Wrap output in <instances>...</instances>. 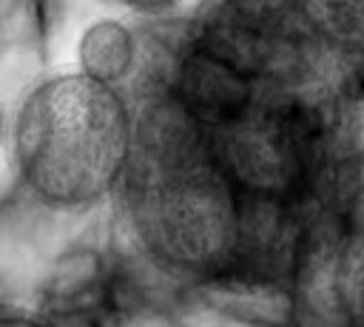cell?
Segmentation results:
<instances>
[{
    "label": "cell",
    "instance_id": "obj_4",
    "mask_svg": "<svg viewBox=\"0 0 364 327\" xmlns=\"http://www.w3.org/2000/svg\"><path fill=\"white\" fill-rule=\"evenodd\" d=\"M296 20L330 51L364 63V0H284Z\"/></svg>",
    "mask_w": 364,
    "mask_h": 327
},
{
    "label": "cell",
    "instance_id": "obj_3",
    "mask_svg": "<svg viewBox=\"0 0 364 327\" xmlns=\"http://www.w3.org/2000/svg\"><path fill=\"white\" fill-rule=\"evenodd\" d=\"M318 273L321 299L336 327H364V191L330 222Z\"/></svg>",
    "mask_w": 364,
    "mask_h": 327
},
{
    "label": "cell",
    "instance_id": "obj_5",
    "mask_svg": "<svg viewBox=\"0 0 364 327\" xmlns=\"http://www.w3.org/2000/svg\"><path fill=\"white\" fill-rule=\"evenodd\" d=\"M77 63L80 71L119 85L136 65V37L119 20H97L77 43Z\"/></svg>",
    "mask_w": 364,
    "mask_h": 327
},
{
    "label": "cell",
    "instance_id": "obj_7",
    "mask_svg": "<svg viewBox=\"0 0 364 327\" xmlns=\"http://www.w3.org/2000/svg\"><path fill=\"white\" fill-rule=\"evenodd\" d=\"M3 327H48V324H43L40 318H34V316H26V313H6L3 316Z\"/></svg>",
    "mask_w": 364,
    "mask_h": 327
},
{
    "label": "cell",
    "instance_id": "obj_6",
    "mask_svg": "<svg viewBox=\"0 0 364 327\" xmlns=\"http://www.w3.org/2000/svg\"><path fill=\"white\" fill-rule=\"evenodd\" d=\"M125 9L139 11V14H162L168 9H173L179 0H119Z\"/></svg>",
    "mask_w": 364,
    "mask_h": 327
},
{
    "label": "cell",
    "instance_id": "obj_1",
    "mask_svg": "<svg viewBox=\"0 0 364 327\" xmlns=\"http://www.w3.org/2000/svg\"><path fill=\"white\" fill-rule=\"evenodd\" d=\"M117 193L139 253L168 276L219 279L250 253L256 208L165 94L136 114V142Z\"/></svg>",
    "mask_w": 364,
    "mask_h": 327
},
{
    "label": "cell",
    "instance_id": "obj_2",
    "mask_svg": "<svg viewBox=\"0 0 364 327\" xmlns=\"http://www.w3.org/2000/svg\"><path fill=\"white\" fill-rule=\"evenodd\" d=\"M136 142V114L119 85L85 71L34 82L11 122L17 179L43 208L77 213L119 191Z\"/></svg>",
    "mask_w": 364,
    "mask_h": 327
}]
</instances>
